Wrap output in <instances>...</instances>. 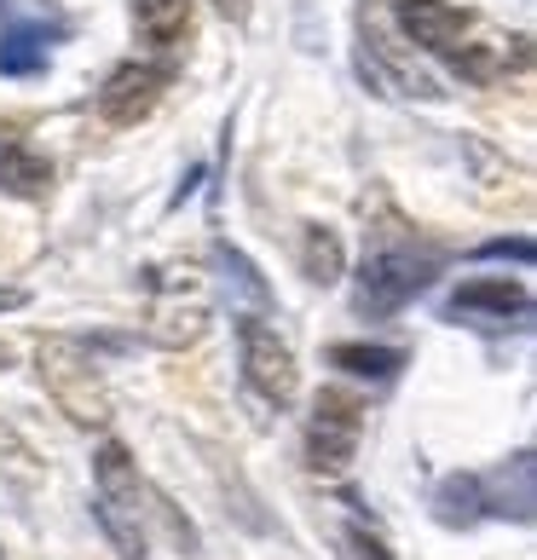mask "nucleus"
I'll use <instances>...</instances> for the list:
<instances>
[{
    "label": "nucleus",
    "mask_w": 537,
    "mask_h": 560,
    "mask_svg": "<svg viewBox=\"0 0 537 560\" xmlns=\"http://www.w3.org/2000/svg\"><path fill=\"white\" fill-rule=\"evenodd\" d=\"M35 364H40V387L52 393V405L65 410L75 428H105L110 422V393L93 370V352L75 336H47L35 347Z\"/></svg>",
    "instance_id": "obj_1"
},
{
    "label": "nucleus",
    "mask_w": 537,
    "mask_h": 560,
    "mask_svg": "<svg viewBox=\"0 0 537 560\" xmlns=\"http://www.w3.org/2000/svg\"><path fill=\"white\" fill-rule=\"evenodd\" d=\"M93 480H98V526L110 532V544H116L121 560H139L144 544H151V537H144V497H151V486L139 480L133 456L121 451L116 440L98 445Z\"/></svg>",
    "instance_id": "obj_2"
},
{
    "label": "nucleus",
    "mask_w": 537,
    "mask_h": 560,
    "mask_svg": "<svg viewBox=\"0 0 537 560\" xmlns=\"http://www.w3.org/2000/svg\"><path fill=\"white\" fill-rule=\"evenodd\" d=\"M433 278V255H422L417 243L405 237H382L364 248V266H359V313L382 318V313H399L410 295H422Z\"/></svg>",
    "instance_id": "obj_3"
},
{
    "label": "nucleus",
    "mask_w": 537,
    "mask_h": 560,
    "mask_svg": "<svg viewBox=\"0 0 537 560\" xmlns=\"http://www.w3.org/2000/svg\"><path fill=\"white\" fill-rule=\"evenodd\" d=\"M359 433H364V405L341 387H324L306 417V468L313 474H347L359 456Z\"/></svg>",
    "instance_id": "obj_4"
},
{
    "label": "nucleus",
    "mask_w": 537,
    "mask_h": 560,
    "mask_svg": "<svg viewBox=\"0 0 537 560\" xmlns=\"http://www.w3.org/2000/svg\"><path fill=\"white\" fill-rule=\"evenodd\" d=\"M237 341H243V382H249L266 405L289 410L301 393V364H295V352H289V341L255 313L237 318Z\"/></svg>",
    "instance_id": "obj_5"
},
{
    "label": "nucleus",
    "mask_w": 537,
    "mask_h": 560,
    "mask_svg": "<svg viewBox=\"0 0 537 560\" xmlns=\"http://www.w3.org/2000/svg\"><path fill=\"white\" fill-rule=\"evenodd\" d=\"M162 93H168V65H116L110 81L98 88V116L110 121V128H139L144 116L162 105Z\"/></svg>",
    "instance_id": "obj_6"
},
{
    "label": "nucleus",
    "mask_w": 537,
    "mask_h": 560,
    "mask_svg": "<svg viewBox=\"0 0 537 560\" xmlns=\"http://www.w3.org/2000/svg\"><path fill=\"white\" fill-rule=\"evenodd\" d=\"M399 24L417 47L440 52V58H457L468 47V35H474V12L457 7V0H405Z\"/></svg>",
    "instance_id": "obj_7"
},
{
    "label": "nucleus",
    "mask_w": 537,
    "mask_h": 560,
    "mask_svg": "<svg viewBox=\"0 0 537 560\" xmlns=\"http://www.w3.org/2000/svg\"><path fill=\"white\" fill-rule=\"evenodd\" d=\"M52 185V162L30 151L24 133H12V128H0V191H12V197H40Z\"/></svg>",
    "instance_id": "obj_8"
},
{
    "label": "nucleus",
    "mask_w": 537,
    "mask_h": 560,
    "mask_svg": "<svg viewBox=\"0 0 537 560\" xmlns=\"http://www.w3.org/2000/svg\"><path fill=\"white\" fill-rule=\"evenodd\" d=\"M451 313L457 318H474V313H498V318H526L532 313V295L521 283H509V278H474V283H463L457 295H451Z\"/></svg>",
    "instance_id": "obj_9"
},
{
    "label": "nucleus",
    "mask_w": 537,
    "mask_h": 560,
    "mask_svg": "<svg viewBox=\"0 0 537 560\" xmlns=\"http://www.w3.org/2000/svg\"><path fill=\"white\" fill-rule=\"evenodd\" d=\"M133 24L151 47H179L191 35V0H133Z\"/></svg>",
    "instance_id": "obj_10"
},
{
    "label": "nucleus",
    "mask_w": 537,
    "mask_h": 560,
    "mask_svg": "<svg viewBox=\"0 0 537 560\" xmlns=\"http://www.w3.org/2000/svg\"><path fill=\"white\" fill-rule=\"evenodd\" d=\"M329 364L347 370V376L387 382V376H399L405 352H399V347H364V341H341V347H329Z\"/></svg>",
    "instance_id": "obj_11"
},
{
    "label": "nucleus",
    "mask_w": 537,
    "mask_h": 560,
    "mask_svg": "<svg viewBox=\"0 0 537 560\" xmlns=\"http://www.w3.org/2000/svg\"><path fill=\"white\" fill-rule=\"evenodd\" d=\"M144 329H151V341H156V347H174V352H179V347H191L202 329H209V313H202L197 301H191V306H185V301H179V306L162 301Z\"/></svg>",
    "instance_id": "obj_12"
},
{
    "label": "nucleus",
    "mask_w": 537,
    "mask_h": 560,
    "mask_svg": "<svg viewBox=\"0 0 537 560\" xmlns=\"http://www.w3.org/2000/svg\"><path fill=\"white\" fill-rule=\"evenodd\" d=\"M47 65V35L35 24H12L0 35V75H35Z\"/></svg>",
    "instance_id": "obj_13"
},
{
    "label": "nucleus",
    "mask_w": 537,
    "mask_h": 560,
    "mask_svg": "<svg viewBox=\"0 0 537 560\" xmlns=\"http://www.w3.org/2000/svg\"><path fill=\"white\" fill-rule=\"evenodd\" d=\"M301 272L313 283H336L341 278V237L329 225H306L301 232Z\"/></svg>",
    "instance_id": "obj_14"
},
{
    "label": "nucleus",
    "mask_w": 537,
    "mask_h": 560,
    "mask_svg": "<svg viewBox=\"0 0 537 560\" xmlns=\"http://www.w3.org/2000/svg\"><path fill=\"white\" fill-rule=\"evenodd\" d=\"M347 560H394L387 555V544H382V532H370V526H347Z\"/></svg>",
    "instance_id": "obj_15"
},
{
    "label": "nucleus",
    "mask_w": 537,
    "mask_h": 560,
    "mask_svg": "<svg viewBox=\"0 0 537 560\" xmlns=\"http://www.w3.org/2000/svg\"><path fill=\"white\" fill-rule=\"evenodd\" d=\"M214 12L225 24H249V0H214Z\"/></svg>",
    "instance_id": "obj_16"
},
{
    "label": "nucleus",
    "mask_w": 537,
    "mask_h": 560,
    "mask_svg": "<svg viewBox=\"0 0 537 560\" xmlns=\"http://www.w3.org/2000/svg\"><path fill=\"white\" fill-rule=\"evenodd\" d=\"M486 255H514V260L526 266V260H532V243H526V237H521V243H491Z\"/></svg>",
    "instance_id": "obj_17"
},
{
    "label": "nucleus",
    "mask_w": 537,
    "mask_h": 560,
    "mask_svg": "<svg viewBox=\"0 0 537 560\" xmlns=\"http://www.w3.org/2000/svg\"><path fill=\"white\" fill-rule=\"evenodd\" d=\"M0 306H24V289H0Z\"/></svg>",
    "instance_id": "obj_18"
},
{
    "label": "nucleus",
    "mask_w": 537,
    "mask_h": 560,
    "mask_svg": "<svg viewBox=\"0 0 537 560\" xmlns=\"http://www.w3.org/2000/svg\"><path fill=\"white\" fill-rule=\"evenodd\" d=\"M0 370H7V347H0Z\"/></svg>",
    "instance_id": "obj_19"
}]
</instances>
